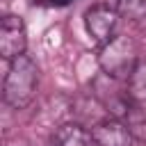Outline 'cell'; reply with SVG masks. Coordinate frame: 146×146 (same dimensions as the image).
<instances>
[{"mask_svg":"<svg viewBox=\"0 0 146 146\" xmlns=\"http://www.w3.org/2000/svg\"><path fill=\"white\" fill-rule=\"evenodd\" d=\"M91 137L96 146H130L132 135L130 128L119 119H103L91 128Z\"/></svg>","mask_w":146,"mask_h":146,"instance_id":"5","label":"cell"},{"mask_svg":"<svg viewBox=\"0 0 146 146\" xmlns=\"http://www.w3.org/2000/svg\"><path fill=\"white\" fill-rule=\"evenodd\" d=\"M27 36H25V23L21 16L7 14L0 21V55L11 62L21 55H25Z\"/></svg>","mask_w":146,"mask_h":146,"instance_id":"4","label":"cell"},{"mask_svg":"<svg viewBox=\"0 0 146 146\" xmlns=\"http://www.w3.org/2000/svg\"><path fill=\"white\" fill-rule=\"evenodd\" d=\"M116 11L125 18H144L146 16V0H116Z\"/></svg>","mask_w":146,"mask_h":146,"instance_id":"8","label":"cell"},{"mask_svg":"<svg viewBox=\"0 0 146 146\" xmlns=\"http://www.w3.org/2000/svg\"><path fill=\"white\" fill-rule=\"evenodd\" d=\"M55 146H91L94 137L80 123H62L52 135Z\"/></svg>","mask_w":146,"mask_h":146,"instance_id":"6","label":"cell"},{"mask_svg":"<svg viewBox=\"0 0 146 146\" xmlns=\"http://www.w3.org/2000/svg\"><path fill=\"white\" fill-rule=\"evenodd\" d=\"M36 84H39V71H36V64L32 62V57L21 55V57L11 59L7 75H5V84H2L5 103L14 110L27 107L36 96Z\"/></svg>","mask_w":146,"mask_h":146,"instance_id":"1","label":"cell"},{"mask_svg":"<svg viewBox=\"0 0 146 146\" xmlns=\"http://www.w3.org/2000/svg\"><path fill=\"white\" fill-rule=\"evenodd\" d=\"M128 98L135 103L146 100V59H139L128 78Z\"/></svg>","mask_w":146,"mask_h":146,"instance_id":"7","label":"cell"},{"mask_svg":"<svg viewBox=\"0 0 146 146\" xmlns=\"http://www.w3.org/2000/svg\"><path fill=\"white\" fill-rule=\"evenodd\" d=\"M116 23H119V11L110 5H94L91 9L84 11V27L89 36H94V41H98L100 46L114 39Z\"/></svg>","mask_w":146,"mask_h":146,"instance_id":"3","label":"cell"},{"mask_svg":"<svg viewBox=\"0 0 146 146\" xmlns=\"http://www.w3.org/2000/svg\"><path fill=\"white\" fill-rule=\"evenodd\" d=\"M43 5H48V7H66V5H71L73 0H41Z\"/></svg>","mask_w":146,"mask_h":146,"instance_id":"9","label":"cell"},{"mask_svg":"<svg viewBox=\"0 0 146 146\" xmlns=\"http://www.w3.org/2000/svg\"><path fill=\"white\" fill-rule=\"evenodd\" d=\"M137 48L128 36H114L110 43L100 46L98 64L110 78H130L132 68L137 66Z\"/></svg>","mask_w":146,"mask_h":146,"instance_id":"2","label":"cell"}]
</instances>
